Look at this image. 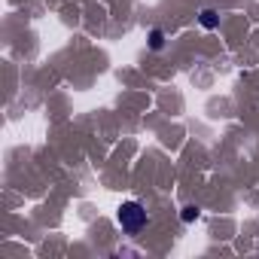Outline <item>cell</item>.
<instances>
[{
  "label": "cell",
  "instance_id": "obj_4",
  "mask_svg": "<svg viewBox=\"0 0 259 259\" xmlns=\"http://www.w3.org/2000/svg\"><path fill=\"white\" fill-rule=\"evenodd\" d=\"M198 213H201V210H198L195 204H186V207H183V213H180V220H183V223H195V220H198Z\"/></svg>",
  "mask_w": 259,
  "mask_h": 259
},
{
  "label": "cell",
  "instance_id": "obj_3",
  "mask_svg": "<svg viewBox=\"0 0 259 259\" xmlns=\"http://www.w3.org/2000/svg\"><path fill=\"white\" fill-rule=\"evenodd\" d=\"M162 46H165V34L159 28H153L150 31V49H162Z\"/></svg>",
  "mask_w": 259,
  "mask_h": 259
},
{
  "label": "cell",
  "instance_id": "obj_2",
  "mask_svg": "<svg viewBox=\"0 0 259 259\" xmlns=\"http://www.w3.org/2000/svg\"><path fill=\"white\" fill-rule=\"evenodd\" d=\"M198 22H201V28H207V31H213V28L220 25V16H217L213 10H201V16H198Z\"/></svg>",
  "mask_w": 259,
  "mask_h": 259
},
{
  "label": "cell",
  "instance_id": "obj_1",
  "mask_svg": "<svg viewBox=\"0 0 259 259\" xmlns=\"http://www.w3.org/2000/svg\"><path fill=\"white\" fill-rule=\"evenodd\" d=\"M116 223L122 226V232L138 235V232L147 226V207H144L141 201H122L119 210H116Z\"/></svg>",
  "mask_w": 259,
  "mask_h": 259
}]
</instances>
